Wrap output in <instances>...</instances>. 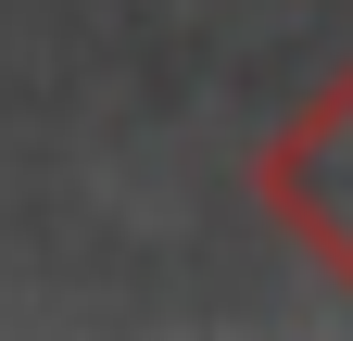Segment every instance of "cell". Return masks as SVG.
I'll use <instances>...</instances> for the list:
<instances>
[{"label": "cell", "instance_id": "6da1fadb", "mask_svg": "<svg viewBox=\"0 0 353 341\" xmlns=\"http://www.w3.org/2000/svg\"><path fill=\"white\" fill-rule=\"evenodd\" d=\"M252 202L278 215V240L328 291H353V64L328 76V89H303L290 126L252 152Z\"/></svg>", "mask_w": 353, "mask_h": 341}]
</instances>
